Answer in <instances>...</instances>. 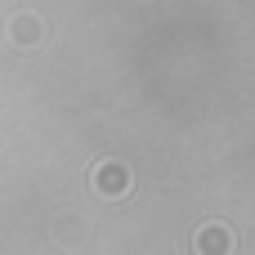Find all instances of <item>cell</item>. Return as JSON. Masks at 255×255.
I'll list each match as a JSON object with an SVG mask.
<instances>
[{
	"label": "cell",
	"mask_w": 255,
	"mask_h": 255,
	"mask_svg": "<svg viewBox=\"0 0 255 255\" xmlns=\"http://www.w3.org/2000/svg\"><path fill=\"white\" fill-rule=\"evenodd\" d=\"M99 184H103V193H108V197H117V193H126V188H130V170L112 166V170H103V175H99Z\"/></svg>",
	"instance_id": "obj_2"
},
{
	"label": "cell",
	"mask_w": 255,
	"mask_h": 255,
	"mask_svg": "<svg viewBox=\"0 0 255 255\" xmlns=\"http://www.w3.org/2000/svg\"><path fill=\"white\" fill-rule=\"evenodd\" d=\"M193 247H197V255H229L233 251V233L224 224H206V229H197Z\"/></svg>",
	"instance_id": "obj_1"
}]
</instances>
